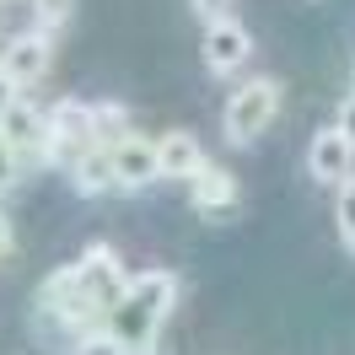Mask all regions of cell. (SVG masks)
Segmentation results:
<instances>
[{"label": "cell", "instance_id": "obj_1", "mask_svg": "<svg viewBox=\"0 0 355 355\" xmlns=\"http://www.w3.org/2000/svg\"><path fill=\"white\" fill-rule=\"evenodd\" d=\"M173 302H178L173 275H167V269H140V275H130L124 296L103 312L97 329H103V339L113 345V355H151Z\"/></svg>", "mask_w": 355, "mask_h": 355}, {"label": "cell", "instance_id": "obj_2", "mask_svg": "<svg viewBox=\"0 0 355 355\" xmlns=\"http://www.w3.org/2000/svg\"><path fill=\"white\" fill-rule=\"evenodd\" d=\"M275 113H280V81H269V76H253L243 87L232 92V103H226V140L232 146H253L259 135L275 124Z\"/></svg>", "mask_w": 355, "mask_h": 355}, {"label": "cell", "instance_id": "obj_3", "mask_svg": "<svg viewBox=\"0 0 355 355\" xmlns=\"http://www.w3.org/2000/svg\"><path fill=\"white\" fill-rule=\"evenodd\" d=\"M97 140H92V108L87 103H76V97H60L54 108H49V140H44V162L49 167H76L81 156L92 151Z\"/></svg>", "mask_w": 355, "mask_h": 355}, {"label": "cell", "instance_id": "obj_4", "mask_svg": "<svg viewBox=\"0 0 355 355\" xmlns=\"http://www.w3.org/2000/svg\"><path fill=\"white\" fill-rule=\"evenodd\" d=\"M76 286H81V302H87V312L103 323V312L124 296V286H130V275H124V264H119V253H113L108 243H92L81 259H76Z\"/></svg>", "mask_w": 355, "mask_h": 355}, {"label": "cell", "instance_id": "obj_5", "mask_svg": "<svg viewBox=\"0 0 355 355\" xmlns=\"http://www.w3.org/2000/svg\"><path fill=\"white\" fill-rule=\"evenodd\" d=\"M248 54H253V38H248V27H243V22L216 17V22L205 27V65L216 70V76L243 70V65H248Z\"/></svg>", "mask_w": 355, "mask_h": 355}, {"label": "cell", "instance_id": "obj_6", "mask_svg": "<svg viewBox=\"0 0 355 355\" xmlns=\"http://www.w3.org/2000/svg\"><path fill=\"white\" fill-rule=\"evenodd\" d=\"M54 65V44H49V33H17L6 54H0V70L17 81V87H33L38 76H49Z\"/></svg>", "mask_w": 355, "mask_h": 355}, {"label": "cell", "instance_id": "obj_7", "mask_svg": "<svg viewBox=\"0 0 355 355\" xmlns=\"http://www.w3.org/2000/svg\"><path fill=\"white\" fill-rule=\"evenodd\" d=\"M350 156H355V146L339 124H334V130H318L312 146H307V178L312 183H345V178H350Z\"/></svg>", "mask_w": 355, "mask_h": 355}, {"label": "cell", "instance_id": "obj_8", "mask_svg": "<svg viewBox=\"0 0 355 355\" xmlns=\"http://www.w3.org/2000/svg\"><path fill=\"white\" fill-rule=\"evenodd\" d=\"M108 156H113V183H119V189H146V183L162 178V167H156V140H146V135H124Z\"/></svg>", "mask_w": 355, "mask_h": 355}, {"label": "cell", "instance_id": "obj_9", "mask_svg": "<svg viewBox=\"0 0 355 355\" xmlns=\"http://www.w3.org/2000/svg\"><path fill=\"white\" fill-rule=\"evenodd\" d=\"M189 183H194V194H189V200H194V210H200L205 221L232 216V210H237V200H243V194H237V178L226 173V167H205V173H194Z\"/></svg>", "mask_w": 355, "mask_h": 355}, {"label": "cell", "instance_id": "obj_10", "mask_svg": "<svg viewBox=\"0 0 355 355\" xmlns=\"http://www.w3.org/2000/svg\"><path fill=\"white\" fill-rule=\"evenodd\" d=\"M156 167H162V178H194L210 162H205V146L189 130H167L156 140Z\"/></svg>", "mask_w": 355, "mask_h": 355}, {"label": "cell", "instance_id": "obj_11", "mask_svg": "<svg viewBox=\"0 0 355 355\" xmlns=\"http://www.w3.org/2000/svg\"><path fill=\"white\" fill-rule=\"evenodd\" d=\"M0 135L11 140V151L17 156H44V140H49V119L38 108H27V103H17V108L0 119Z\"/></svg>", "mask_w": 355, "mask_h": 355}, {"label": "cell", "instance_id": "obj_12", "mask_svg": "<svg viewBox=\"0 0 355 355\" xmlns=\"http://www.w3.org/2000/svg\"><path fill=\"white\" fill-rule=\"evenodd\" d=\"M70 178H76V194H92V200L108 194V189H119V183H113V156L103 151V146H92V151L70 167Z\"/></svg>", "mask_w": 355, "mask_h": 355}, {"label": "cell", "instance_id": "obj_13", "mask_svg": "<svg viewBox=\"0 0 355 355\" xmlns=\"http://www.w3.org/2000/svg\"><path fill=\"white\" fill-rule=\"evenodd\" d=\"M124 135H135V124H130V113L119 108V103H92V140L103 146V151H113Z\"/></svg>", "mask_w": 355, "mask_h": 355}, {"label": "cell", "instance_id": "obj_14", "mask_svg": "<svg viewBox=\"0 0 355 355\" xmlns=\"http://www.w3.org/2000/svg\"><path fill=\"white\" fill-rule=\"evenodd\" d=\"M334 216H339V243L355 253V173L339 183V210H334Z\"/></svg>", "mask_w": 355, "mask_h": 355}, {"label": "cell", "instance_id": "obj_15", "mask_svg": "<svg viewBox=\"0 0 355 355\" xmlns=\"http://www.w3.org/2000/svg\"><path fill=\"white\" fill-rule=\"evenodd\" d=\"M17 183V151H11V140L0 135V189H11Z\"/></svg>", "mask_w": 355, "mask_h": 355}, {"label": "cell", "instance_id": "obj_16", "mask_svg": "<svg viewBox=\"0 0 355 355\" xmlns=\"http://www.w3.org/2000/svg\"><path fill=\"white\" fill-rule=\"evenodd\" d=\"M17 103H22V87H17V81H11L6 70H0V119H6V113L17 108Z\"/></svg>", "mask_w": 355, "mask_h": 355}, {"label": "cell", "instance_id": "obj_17", "mask_svg": "<svg viewBox=\"0 0 355 355\" xmlns=\"http://www.w3.org/2000/svg\"><path fill=\"white\" fill-rule=\"evenodd\" d=\"M38 17H44V22H65V17H70V0H38Z\"/></svg>", "mask_w": 355, "mask_h": 355}, {"label": "cell", "instance_id": "obj_18", "mask_svg": "<svg viewBox=\"0 0 355 355\" xmlns=\"http://www.w3.org/2000/svg\"><path fill=\"white\" fill-rule=\"evenodd\" d=\"M339 130L350 135V146H355V92L345 97V103H339Z\"/></svg>", "mask_w": 355, "mask_h": 355}, {"label": "cell", "instance_id": "obj_19", "mask_svg": "<svg viewBox=\"0 0 355 355\" xmlns=\"http://www.w3.org/2000/svg\"><path fill=\"white\" fill-rule=\"evenodd\" d=\"M226 6H232V0H194V11H200L205 22H216V17H226Z\"/></svg>", "mask_w": 355, "mask_h": 355}, {"label": "cell", "instance_id": "obj_20", "mask_svg": "<svg viewBox=\"0 0 355 355\" xmlns=\"http://www.w3.org/2000/svg\"><path fill=\"white\" fill-rule=\"evenodd\" d=\"M6 253H11V221L0 216V259H6Z\"/></svg>", "mask_w": 355, "mask_h": 355}]
</instances>
